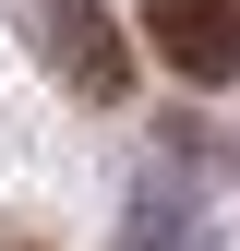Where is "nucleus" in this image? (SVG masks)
Returning <instances> with one entry per match:
<instances>
[{"mask_svg":"<svg viewBox=\"0 0 240 251\" xmlns=\"http://www.w3.org/2000/svg\"><path fill=\"white\" fill-rule=\"evenodd\" d=\"M144 36L180 84H228L240 72V0H144Z\"/></svg>","mask_w":240,"mask_h":251,"instance_id":"obj_1","label":"nucleus"},{"mask_svg":"<svg viewBox=\"0 0 240 251\" xmlns=\"http://www.w3.org/2000/svg\"><path fill=\"white\" fill-rule=\"evenodd\" d=\"M48 60H60V72H72V96H132V60H120V24L108 12H84V0H60V12H48Z\"/></svg>","mask_w":240,"mask_h":251,"instance_id":"obj_2","label":"nucleus"},{"mask_svg":"<svg viewBox=\"0 0 240 251\" xmlns=\"http://www.w3.org/2000/svg\"><path fill=\"white\" fill-rule=\"evenodd\" d=\"M0 251H48V239H0Z\"/></svg>","mask_w":240,"mask_h":251,"instance_id":"obj_3","label":"nucleus"}]
</instances>
